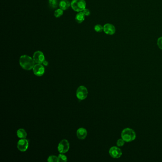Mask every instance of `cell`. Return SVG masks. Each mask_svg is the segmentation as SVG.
Returning a JSON list of instances; mask_svg holds the SVG:
<instances>
[{"label": "cell", "instance_id": "6da1fadb", "mask_svg": "<svg viewBox=\"0 0 162 162\" xmlns=\"http://www.w3.org/2000/svg\"><path fill=\"white\" fill-rule=\"evenodd\" d=\"M19 63L21 68L23 69L30 71L33 69L35 66V61L33 58L28 55H23L20 57Z\"/></svg>", "mask_w": 162, "mask_h": 162}, {"label": "cell", "instance_id": "7a4b0ae2", "mask_svg": "<svg viewBox=\"0 0 162 162\" xmlns=\"http://www.w3.org/2000/svg\"><path fill=\"white\" fill-rule=\"evenodd\" d=\"M137 135L134 130L130 128H125L121 132V138L125 142H131L135 139Z\"/></svg>", "mask_w": 162, "mask_h": 162}, {"label": "cell", "instance_id": "3957f363", "mask_svg": "<svg viewBox=\"0 0 162 162\" xmlns=\"http://www.w3.org/2000/svg\"><path fill=\"white\" fill-rule=\"evenodd\" d=\"M71 7L74 11L81 12L86 9V1L85 0H72L71 3Z\"/></svg>", "mask_w": 162, "mask_h": 162}, {"label": "cell", "instance_id": "277c9868", "mask_svg": "<svg viewBox=\"0 0 162 162\" xmlns=\"http://www.w3.org/2000/svg\"><path fill=\"white\" fill-rule=\"evenodd\" d=\"M88 90L85 86H79L76 92L77 97L79 100H84L87 97Z\"/></svg>", "mask_w": 162, "mask_h": 162}, {"label": "cell", "instance_id": "5b68a950", "mask_svg": "<svg viewBox=\"0 0 162 162\" xmlns=\"http://www.w3.org/2000/svg\"><path fill=\"white\" fill-rule=\"evenodd\" d=\"M69 149V143L66 139L62 140L59 144L58 150L59 152L61 154H65L68 152Z\"/></svg>", "mask_w": 162, "mask_h": 162}, {"label": "cell", "instance_id": "8992f818", "mask_svg": "<svg viewBox=\"0 0 162 162\" xmlns=\"http://www.w3.org/2000/svg\"><path fill=\"white\" fill-rule=\"evenodd\" d=\"M109 154L112 158L117 159L121 157L122 152L121 149L119 148V147L114 146L110 148L109 150Z\"/></svg>", "mask_w": 162, "mask_h": 162}, {"label": "cell", "instance_id": "52a82bcc", "mask_svg": "<svg viewBox=\"0 0 162 162\" xmlns=\"http://www.w3.org/2000/svg\"><path fill=\"white\" fill-rule=\"evenodd\" d=\"M29 147V140L26 138L21 139L19 140L17 143V148L21 152L27 151Z\"/></svg>", "mask_w": 162, "mask_h": 162}, {"label": "cell", "instance_id": "ba28073f", "mask_svg": "<svg viewBox=\"0 0 162 162\" xmlns=\"http://www.w3.org/2000/svg\"><path fill=\"white\" fill-rule=\"evenodd\" d=\"M33 59L36 63L42 64L45 61V57L43 52L41 51H37L34 52L33 55Z\"/></svg>", "mask_w": 162, "mask_h": 162}, {"label": "cell", "instance_id": "9c48e42d", "mask_svg": "<svg viewBox=\"0 0 162 162\" xmlns=\"http://www.w3.org/2000/svg\"><path fill=\"white\" fill-rule=\"evenodd\" d=\"M33 72L37 76H41L45 72V68L41 64L37 63L33 68Z\"/></svg>", "mask_w": 162, "mask_h": 162}, {"label": "cell", "instance_id": "30bf717a", "mask_svg": "<svg viewBox=\"0 0 162 162\" xmlns=\"http://www.w3.org/2000/svg\"><path fill=\"white\" fill-rule=\"evenodd\" d=\"M103 31L106 34L112 35L116 33V28L113 24L107 23L103 26Z\"/></svg>", "mask_w": 162, "mask_h": 162}, {"label": "cell", "instance_id": "8fae6325", "mask_svg": "<svg viewBox=\"0 0 162 162\" xmlns=\"http://www.w3.org/2000/svg\"><path fill=\"white\" fill-rule=\"evenodd\" d=\"M87 132L85 128L81 127L78 129L77 131V135L79 139L84 140L87 136Z\"/></svg>", "mask_w": 162, "mask_h": 162}, {"label": "cell", "instance_id": "7c38bea8", "mask_svg": "<svg viewBox=\"0 0 162 162\" xmlns=\"http://www.w3.org/2000/svg\"><path fill=\"white\" fill-rule=\"evenodd\" d=\"M71 6V3L67 0H62L59 3V8L63 10H67Z\"/></svg>", "mask_w": 162, "mask_h": 162}, {"label": "cell", "instance_id": "4fadbf2b", "mask_svg": "<svg viewBox=\"0 0 162 162\" xmlns=\"http://www.w3.org/2000/svg\"><path fill=\"white\" fill-rule=\"evenodd\" d=\"M85 16V15L82 11L79 12V13H77L76 15L75 20L78 23H81L84 21Z\"/></svg>", "mask_w": 162, "mask_h": 162}, {"label": "cell", "instance_id": "5bb4252c", "mask_svg": "<svg viewBox=\"0 0 162 162\" xmlns=\"http://www.w3.org/2000/svg\"><path fill=\"white\" fill-rule=\"evenodd\" d=\"M17 137H18L19 138H21V139L26 138L27 135V132L23 129L20 128L17 130Z\"/></svg>", "mask_w": 162, "mask_h": 162}, {"label": "cell", "instance_id": "9a60e30c", "mask_svg": "<svg viewBox=\"0 0 162 162\" xmlns=\"http://www.w3.org/2000/svg\"><path fill=\"white\" fill-rule=\"evenodd\" d=\"M63 14V10L61 9H58L54 12V16L56 18H59L61 17Z\"/></svg>", "mask_w": 162, "mask_h": 162}, {"label": "cell", "instance_id": "2e32d148", "mask_svg": "<svg viewBox=\"0 0 162 162\" xmlns=\"http://www.w3.org/2000/svg\"><path fill=\"white\" fill-rule=\"evenodd\" d=\"M58 158H59V162H66L68 161L67 157L65 155H64V154L60 153L58 156Z\"/></svg>", "mask_w": 162, "mask_h": 162}, {"label": "cell", "instance_id": "e0dca14e", "mask_svg": "<svg viewBox=\"0 0 162 162\" xmlns=\"http://www.w3.org/2000/svg\"><path fill=\"white\" fill-rule=\"evenodd\" d=\"M49 6L52 8L55 9L57 7V0H49Z\"/></svg>", "mask_w": 162, "mask_h": 162}, {"label": "cell", "instance_id": "ac0fdd59", "mask_svg": "<svg viewBox=\"0 0 162 162\" xmlns=\"http://www.w3.org/2000/svg\"><path fill=\"white\" fill-rule=\"evenodd\" d=\"M48 161L49 162H58L59 158L58 157L55 155H51L48 157Z\"/></svg>", "mask_w": 162, "mask_h": 162}, {"label": "cell", "instance_id": "d6986e66", "mask_svg": "<svg viewBox=\"0 0 162 162\" xmlns=\"http://www.w3.org/2000/svg\"><path fill=\"white\" fill-rule=\"evenodd\" d=\"M94 30L97 33H101L103 31V27L100 24H97L95 26Z\"/></svg>", "mask_w": 162, "mask_h": 162}, {"label": "cell", "instance_id": "ffe728a7", "mask_svg": "<svg viewBox=\"0 0 162 162\" xmlns=\"http://www.w3.org/2000/svg\"><path fill=\"white\" fill-rule=\"evenodd\" d=\"M125 141H124V140L121 138V139H118L117 142V147H121L125 145Z\"/></svg>", "mask_w": 162, "mask_h": 162}, {"label": "cell", "instance_id": "44dd1931", "mask_svg": "<svg viewBox=\"0 0 162 162\" xmlns=\"http://www.w3.org/2000/svg\"><path fill=\"white\" fill-rule=\"evenodd\" d=\"M157 44L158 47L162 50V37H160L158 39Z\"/></svg>", "mask_w": 162, "mask_h": 162}, {"label": "cell", "instance_id": "7402d4cb", "mask_svg": "<svg viewBox=\"0 0 162 162\" xmlns=\"http://www.w3.org/2000/svg\"><path fill=\"white\" fill-rule=\"evenodd\" d=\"M82 12L86 16H88L90 14V11L89 9H85Z\"/></svg>", "mask_w": 162, "mask_h": 162}, {"label": "cell", "instance_id": "603a6c76", "mask_svg": "<svg viewBox=\"0 0 162 162\" xmlns=\"http://www.w3.org/2000/svg\"><path fill=\"white\" fill-rule=\"evenodd\" d=\"M43 64L44 65H45V66H47L48 65V62L47 61H44V62H43Z\"/></svg>", "mask_w": 162, "mask_h": 162}]
</instances>
